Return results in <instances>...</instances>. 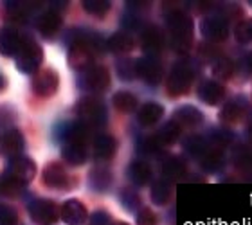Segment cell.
Segmentation results:
<instances>
[{
    "label": "cell",
    "instance_id": "obj_1",
    "mask_svg": "<svg viewBox=\"0 0 252 225\" xmlns=\"http://www.w3.org/2000/svg\"><path fill=\"white\" fill-rule=\"evenodd\" d=\"M103 47L101 38L94 32L70 31L68 36V63L70 67L85 72L90 67H94L99 49Z\"/></svg>",
    "mask_w": 252,
    "mask_h": 225
},
{
    "label": "cell",
    "instance_id": "obj_2",
    "mask_svg": "<svg viewBox=\"0 0 252 225\" xmlns=\"http://www.w3.org/2000/svg\"><path fill=\"white\" fill-rule=\"evenodd\" d=\"M166 24L171 32V47L180 54L193 47V20L182 9H171L166 15Z\"/></svg>",
    "mask_w": 252,
    "mask_h": 225
},
{
    "label": "cell",
    "instance_id": "obj_3",
    "mask_svg": "<svg viewBox=\"0 0 252 225\" xmlns=\"http://www.w3.org/2000/svg\"><path fill=\"white\" fill-rule=\"evenodd\" d=\"M76 115L78 121L83 123L90 128V126H103L106 123V106L105 103L95 97V96H87L81 97L76 105Z\"/></svg>",
    "mask_w": 252,
    "mask_h": 225
},
{
    "label": "cell",
    "instance_id": "obj_4",
    "mask_svg": "<svg viewBox=\"0 0 252 225\" xmlns=\"http://www.w3.org/2000/svg\"><path fill=\"white\" fill-rule=\"evenodd\" d=\"M193 68L189 67L186 62H179L173 65V68L169 70L168 79H166V89L171 97H179V96L188 94L193 85Z\"/></svg>",
    "mask_w": 252,
    "mask_h": 225
},
{
    "label": "cell",
    "instance_id": "obj_5",
    "mask_svg": "<svg viewBox=\"0 0 252 225\" xmlns=\"http://www.w3.org/2000/svg\"><path fill=\"white\" fill-rule=\"evenodd\" d=\"M16 60V68L24 74H36V70L40 68L43 62V51L38 45V42H34L32 38L26 36L24 45H22L20 53L15 56Z\"/></svg>",
    "mask_w": 252,
    "mask_h": 225
},
{
    "label": "cell",
    "instance_id": "obj_6",
    "mask_svg": "<svg viewBox=\"0 0 252 225\" xmlns=\"http://www.w3.org/2000/svg\"><path fill=\"white\" fill-rule=\"evenodd\" d=\"M78 85L87 92H94V94L103 92L110 87V72L103 65H94L89 70L79 74Z\"/></svg>",
    "mask_w": 252,
    "mask_h": 225
},
{
    "label": "cell",
    "instance_id": "obj_7",
    "mask_svg": "<svg viewBox=\"0 0 252 225\" xmlns=\"http://www.w3.org/2000/svg\"><path fill=\"white\" fill-rule=\"evenodd\" d=\"M60 213L62 209L53 200L36 198L29 204V216L38 225H53L54 222L60 220Z\"/></svg>",
    "mask_w": 252,
    "mask_h": 225
},
{
    "label": "cell",
    "instance_id": "obj_8",
    "mask_svg": "<svg viewBox=\"0 0 252 225\" xmlns=\"http://www.w3.org/2000/svg\"><path fill=\"white\" fill-rule=\"evenodd\" d=\"M7 177H11L16 182L27 186L29 182H32V178L36 177V164L34 161H31L29 157H15L9 159L7 164Z\"/></svg>",
    "mask_w": 252,
    "mask_h": 225
},
{
    "label": "cell",
    "instance_id": "obj_9",
    "mask_svg": "<svg viewBox=\"0 0 252 225\" xmlns=\"http://www.w3.org/2000/svg\"><path fill=\"white\" fill-rule=\"evenodd\" d=\"M200 32L209 42H223L229 36V24L223 16H205L200 22Z\"/></svg>",
    "mask_w": 252,
    "mask_h": 225
},
{
    "label": "cell",
    "instance_id": "obj_10",
    "mask_svg": "<svg viewBox=\"0 0 252 225\" xmlns=\"http://www.w3.org/2000/svg\"><path fill=\"white\" fill-rule=\"evenodd\" d=\"M89 126L79 123V121H72V123H62L56 130V139L62 141V144H87L89 141Z\"/></svg>",
    "mask_w": 252,
    "mask_h": 225
},
{
    "label": "cell",
    "instance_id": "obj_11",
    "mask_svg": "<svg viewBox=\"0 0 252 225\" xmlns=\"http://www.w3.org/2000/svg\"><path fill=\"white\" fill-rule=\"evenodd\" d=\"M137 76L148 85H158L164 78L162 63L155 56H142L137 60Z\"/></svg>",
    "mask_w": 252,
    "mask_h": 225
},
{
    "label": "cell",
    "instance_id": "obj_12",
    "mask_svg": "<svg viewBox=\"0 0 252 225\" xmlns=\"http://www.w3.org/2000/svg\"><path fill=\"white\" fill-rule=\"evenodd\" d=\"M58 85V72L53 68H43V70L34 74V78H32V92L40 97H51V96L56 94Z\"/></svg>",
    "mask_w": 252,
    "mask_h": 225
},
{
    "label": "cell",
    "instance_id": "obj_13",
    "mask_svg": "<svg viewBox=\"0 0 252 225\" xmlns=\"http://www.w3.org/2000/svg\"><path fill=\"white\" fill-rule=\"evenodd\" d=\"M26 148V141L20 130H5L0 133V155L9 159L20 157Z\"/></svg>",
    "mask_w": 252,
    "mask_h": 225
},
{
    "label": "cell",
    "instance_id": "obj_14",
    "mask_svg": "<svg viewBox=\"0 0 252 225\" xmlns=\"http://www.w3.org/2000/svg\"><path fill=\"white\" fill-rule=\"evenodd\" d=\"M60 218L67 225H83L85 222L89 220V213H87L85 205L79 200L70 198L62 205Z\"/></svg>",
    "mask_w": 252,
    "mask_h": 225
},
{
    "label": "cell",
    "instance_id": "obj_15",
    "mask_svg": "<svg viewBox=\"0 0 252 225\" xmlns=\"http://www.w3.org/2000/svg\"><path fill=\"white\" fill-rule=\"evenodd\" d=\"M141 45L148 56H155L164 47V32L157 26H146L141 31Z\"/></svg>",
    "mask_w": 252,
    "mask_h": 225
},
{
    "label": "cell",
    "instance_id": "obj_16",
    "mask_svg": "<svg viewBox=\"0 0 252 225\" xmlns=\"http://www.w3.org/2000/svg\"><path fill=\"white\" fill-rule=\"evenodd\" d=\"M196 94H198L200 101H204L205 105L216 106L220 105L223 97H225V89L223 85L218 83V81H213V79H207V81H202L196 89Z\"/></svg>",
    "mask_w": 252,
    "mask_h": 225
},
{
    "label": "cell",
    "instance_id": "obj_17",
    "mask_svg": "<svg viewBox=\"0 0 252 225\" xmlns=\"http://www.w3.org/2000/svg\"><path fill=\"white\" fill-rule=\"evenodd\" d=\"M43 184L53 189H67L70 186V177L60 162H51L43 169Z\"/></svg>",
    "mask_w": 252,
    "mask_h": 225
},
{
    "label": "cell",
    "instance_id": "obj_18",
    "mask_svg": "<svg viewBox=\"0 0 252 225\" xmlns=\"http://www.w3.org/2000/svg\"><path fill=\"white\" fill-rule=\"evenodd\" d=\"M24 40H26V36H22L15 29L2 27L0 29V54L2 56H16L24 45Z\"/></svg>",
    "mask_w": 252,
    "mask_h": 225
},
{
    "label": "cell",
    "instance_id": "obj_19",
    "mask_svg": "<svg viewBox=\"0 0 252 225\" xmlns=\"http://www.w3.org/2000/svg\"><path fill=\"white\" fill-rule=\"evenodd\" d=\"M117 150V141L108 133H99L94 137L92 141V155L97 161H110L116 155Z\"/></svg>",
    "mask_w": 252,
    "mask_h": 225
},
{
    "label": "cell",
    "instance_id": "obj_20",
    "mask_svg": "<svg viewBox=\"0 0 252 225\" xmlns=\"http://www.w3.org/2000/svg\"><path fill=\"white\" fill-rule=\"evenodd\" d=\"M36 27L45 38H53L62 29V15L56 9L51 7V9H47L45 13H42V15L38 16Z\"/></svg>",
    "mask_w": 252,
    "mask_h": 225
},
{
    "label": "cell",
    "instance_id": "obj_21",
    "mask_svg": "<svg viewBox=\"0 0 252 225\" xmlns=\"http://www.w3.org/2000/svg\"><path fill=\"white\" fill-rule=\"evenodd\" d=\"M106 49L114 54H126L131 53L135 49V38L131 36L130 32L119 31L114 32L108 40H106Z\"/></svg>",
    "mask_w": 252,
    "mask_h": 225
},
{
    "label": "cell",
    "instance_id": "obj_22",
    "mask_svg": "<svg viewBox=\"0 0 252 225\" xmlns=\"http://www.w3.org/2000/svg\"><path fill=\"white\" fill-rule=\"evenodd\" d=\"M173 123L180 126V128H193V126L202 125L204 121V114L194 108V106H182L173 114Z\"/></svg>",
    "mask_w": 252,
    "mask_h": 225
},
{
    "label": "cell",
    "instance_id": "obj_23",
    "mask_svg": "<svg viewBox=\"0 0 252 225\" xmlns=\"http://www.w3.org/2000/svg\"><path fill=\"white\" fill-rule=\"evenodd\" d=\"M128 178L135 186H146L152 182L153 178V169L146 161H133L128 166Z\"/></svg>",
    "mask_w": 252,
    "mask_h": 225
},
{
    "label": "cell",
    "instance_id": "obj_24",
    "mask_svg": "<svg viewBox=\"0 0 252 225\" xmlns=\"http://www.w3.org/2000/svg\"><path fill=\"white\" fill-rule=\"evenodd\" d=\"M162 115H164L162 105H158L155 101H148V103H144V105L139 108V112H137V121H139L142 126H153L162 119Z\"/></svg>",
    "mask_w": 252,
    "mask_h": 225
},
{
    "label": "cell",
    "instance_id": "obj_25",
    "mask_svg": "<svg viewBox=\"0 0 252 225\" xmlns=\"http://www.w3.org/2000/svg\"><path fill=\"white\" fill-rule=\"evenodd\" d=\"M160 171H162V177L166 180H173V178L184 177L186 171H188V166L180 157H175V155H169L160 162Z\"/></svg>",
    "mask_w": 252,
    "mask_h": 225
},
{
    "label": "cell",
    "instance_id": "obj_26",
    "mask_svg": "<svg viewBox=\"0 0 252 225\" xmlns=\"http://www.w3.org/2000/svg\"><path fill=\"white\" fill-rule=\"evenodd\" d=\"M62 157L68 166H81L87 162V146L85 144H62Z\"/></svg>",
    "mask_w": 252,
    "mask_h": 225
},
{
    "label": "cell",
    "instance_id": "obj_27",
    "mask_svg": "<svg viewBox=\"0 0 252 225\" xmlns=\"http://www.w3.org/2000/svg\"><path fill=\"white\" fill-rule=\"evenodd\" d=\"M171 193H173V186L169 180L166 178H158L152 184V191H150V196H152V202L155 205H166L171 198Z\"/></svg>",
    "mask_w": 252,
    "mask_h": 225
},
{
    "label": "cell",
    "instance_id": "obj_28",
    "mask_svg": "<svg viewBox=\"0 0 252 225\" xmlns=\"http://www.w3.org/2000/svg\"><path fill=\"white\" fill-rule=\"evenodd\" d=\"M180 133H182V128H180L177 123L169 121V123H166V125L155 133V139H157L158 146L160 148L171 146V144H175V142L180 139Z\"/></svg>",
    "mask_w": 252,
    "mask_h": 225
},
{
    "label": "cell",
    "instance_id": "obj_29",
    "mask_svg": "<svg viewBox=\"0 0 252 225\" xmlns=\"http://www.w3.org/2000/svg\"><path fill=\"white\" fill-rule=\"evenodd\" d=\"M89 184L90 188L95 189V191H99L103 193L105 189L110 188L112 184V173L108 168H103V166H97L90 171V178H89Z\"/></svg>",
    "mask_w": 252,
    "mask_h": 225
},
{
    "label": "cell",
    "instance_id": "obj_30",
    "mask_svg": "<svg viewBox=\"0 0 252 225\" xmlns=\"http://www.w3.org/2000/svg\"><path fill=\"white\" fill-rule=\"evenodd\" d=\"M243 117H245V106L236 99L229 101L227 105H223V108H221V112H220V119L223 121V123H229V125L240 123Z\"/></svg>",
    "mask_w": 252,
    "mask_h": 225
},
{
    "label": "cell",
    "instance_id": "obj_31",
    "mask_svg": "<svg viewBox=\"0 0 252 225\" xmlns=\"http://www.w3.org/2000/svg\"><path fill=\"white\" fill-rule=\"evenodd\" d=\"M112 103L116 106L117 110L123 112V114H131V112L137 110V97L131 92H126V90H121V92H117L114 94L112 97Z\"/></svg>",
    "mask_w": 252,
    "mask_h": 225
},
{
    "label": "cell",
    "instance_id": "obj_32",
    "mask_svg": "<svg viewBox=\"0 0 252 225\" xmlns=\"http://www.w3.org/2000/svg\"><path fill=\"white\" fill-rule=\"evenodd\" d=\"M200 162H202V166H204L207 171H216V169H220L221 166H223L225 161H223V153H221V150L213 148L209 144V150L202 155Z\"/></svg>",
    "mask_w": 252,
    "mask_h": 225
},
{
    "label": "cell",
    "instance_id": "obj_33",
    "mask_svg": "<svg viewBox=\"0 0 252 225\" xmlns=\"http://www.w3.org/2000/svg\"><path fill=\"white\" fill-rule=\"evenodd\" d=\"M184 148H186V152L191 153L193 157L202 159V155L209 150V142H207V139H205V137L189 135L188 139L184 141Z\"/></svg>",
    "mask_w": 252,
    "mask_h": 225
},
{
    "label": "cell",
    "instance_id": "obj_34",
    "mask_svg": "<svg viewBox=\"0 0 252 225\" xmlns=\"http://www.w3.org/2000/svg\"><path fill=\"white\" fill-rule=\"evenodd\" d=\"M5 7H7V13H9L13 18L24 20L26 16H29L32 11L36 9L38 5L34 4V2H5Z\"/></svg>",
    "mask_w": 252,
    "mask_h": 225
},
{
    "label": "cell",
    "instance_id": "obj_35",
    "mask_svg": "<svg viewBox=\"0 0 252 225\" xmlns=\"http://www.w3.org/2000/svg\"><path fill=\"white\" fill-rule=\"evenodd\" d=\"M112 4L108 0H85L83 2V9L92 16H97V18H103V16L110 11Z\"/></svg>",
    "mask_w": 252,
    "mask_h": 225
},
{
    "label": "cell",
    "instance_id": "obj_36",
    "mask_svg": "<svg viewBox=\"0 0 252 225\" xmlns=\"http://www.w3.org/2000/svg\"><path fill=\"white\" fill-rule=\"evenodd\" d=\"M234 74V63L229 58H218L213 65V76L218 79H229Z\"/></svg>",
    "mask_w": 252,
    "mask_h": 225
},
{
    "label": "cell",
    "instance_id": "obj_37",
    "mask_svg": "<svg viewBox=\"0 0 252 225\" xmlns=\"http://www.w3.org/2000/svg\"><path fill=\"white\" fill-rule=\"evenodd\" d=\"M231 141H232V133L229 130H223V128H215L209 133V137H207V142L213 148H218V150H221L227 144H231Z\"/></svg>",
    "mask_w": 252,
    "mask_h": 225
},
{
    "label": "cell",
    "instance_id": "obj_38",
    "mask_svg": "<svg viewBox=\"0 0 252 225\" xmlns=\"http://www.w3.org/2000/svg\"><path fill=\"white\" fill-rule=\"evenodd\" d=\"M117 72H119V78L125 79V81H131V79L139 78L137 76V60H131V58H125L117 63Z\"/></svg>",
    "mask_w": 252,
    "mask_h": 225
},
{
    "label": "cell",
    "instance_id": "obj_39",
    "mask_svg": "<svg viewBox=\"0 0 252 225\" xmlns=\"http://www.w3.org/2000/svg\"><path fill=\"white\" fill-rule=\"evenodd\" d=\"M24 189H26V186L20 182H16V180H13L11 177H2L0 178V191L4 194H7V196H18V194L24 193Z\"/></svg>",
    "mask_w": 252,
    "mask_h": 225
},
{
    "label": "cell",
    "instance_id": "obj_40",
    "mask_svg": "<svg viewBox=\"0 0 252 225\" xmlns=\"http://www.w3.org/2000/svg\"><path fill=\"white\" fill-rule=\"evenodd\" d=\"M119 200H121V204L125 205L126 211H137V209H142L141 207V198H139V194L133 191V189H123L121 194H119Z\"/></svg>",
    "mask_w": 252,
    "mask_h": 225
},
{
    "label": "cell",
    "instance_id": "obj_41",
    "mask_svg": "<svg viewBox=\"0 0 252 225\" xmlns=\"http://www.w3.org/2000/svg\"><path fill=\"white\" fill-rule=\"evenodd\" d=\"M232 161L236 166L240 168H245V166H251L252 164V148L247 146H238L234 152H232Z\"/></svg>",
    "mask_w": 252,
    "mask_h": 225
},
{
    "label": "cell",
    "instance_id": "obj_42",
    "mask_svg": "<svg viewBox=\"0 0 252 225\" xmlns=\"http://www.w3.org/2000/svg\"><path fill=\"white\" fill-rule=\"evenodd\" d=\"M234 36L240 43H251L252 42V20L240 22L234 29Z\"/></svg>",
    "mask_w": 252,
    "mask_h": 225
},
{
    "label": "cell",
    "instance_id": "obj_43",
    "mask_svg": "<svg viewBox=\"0 0 252 225\" xmlns=\"http://www.w3.org/2000/svg\"><path fill=\"white\" fill-rule=\"evenodd\" d=\"M18 224V215L9 205L0 204V225H16Z\"/></svg>",
    "mask_w": 252,
    "mask_h": 225
},
{
    "label": "cell",
    "instance_id": "obj_44",
    "mask_svg": "<svg viewBox=\"0 0 252 225\" xmlns=\"http://www.w3.org/2000/svg\"><path fill=\"white\" fill-rule=\"evenodd\" d=\"M137 225H157V215L148 207L137 211Z\"/></svg>",
    "mask_w": 252,
    "mask_h": 225
},
{
    "label": "cell",
    "instance_id": "obj_45",
    "mask_svg": "<svg viewBox=\"0 0 252 225\" xmlns=\"http://www.w3.org/2000/svg\"><path fill=\"white\" fill-rule=\"evenodd\" d=\"M90 224L92 225H112V218L106 211H95L90 216Z\"/></svg>",
    "mask_w": 252,
    "mask_h": 225
},
{
    "label": "cell",
    "instance_id": "obj_46",
    "mask_svg": "<svg viewBox=\"0 0 252 225\" xmlns=\"http://www.w3.org/2000/svg\"><path fill=\"white\" fill-rule=\"evenodd\" d=\"M247 137H249V141H251V144H252V121L249 123V126H247Z\"/></svg>",
    "mask_w": 252,
    "mask_h": 225
},
{
    "label": "cell",
    "instance_id": "obj_47",
    "mask_svg": "<svg viewBox=\"0 0 252 225\" xmlns=\"http://www.w3.org/2000/svg\"><path fill=\"white\" fill-rule=\"evenodd\" d=\"M247 67H249V70H251V72H252V54L247 58Z\"/></svg>",
    "mask_w": 252,
    "mask_h": 225
},
{
    "label": "cell",
    "instance_id": "obj_48",
    "mask_svg": "<svg viewBox=\"0 0 252 225\" xmlns=\"http://www.w3.org/2000/svg\"><path fill=\"white\" fill-rule=\"evenodd\" d=\"M4 87H5V79H4V76L0 74V90L4 89Z\"/></svg>",
    "mask_w": 252,
    "mask_h": 225
},
{
    "label": "cell",
    "instance_id": "obj_49",
    "mask_svg": "<svg viewBox=\"0 0 252 225\" xmlns=\"http://www.w3.org/2000/svg\"><path fill=\"white\" fill-rule=\"evenodd\" d=\"M112 225H128V224H125V222H116V224H112Z\"/></svg>",
    "mask_w": 252,
    "mask_h": 225
}]
</instances>
